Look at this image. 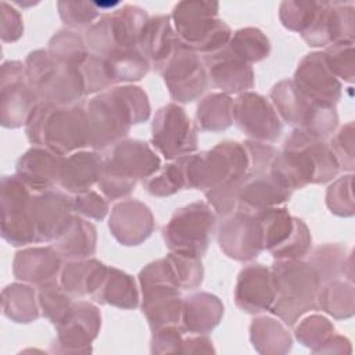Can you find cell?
I'll return each mask as SVG.
<instances>
[{"instance_id": "6da1fadb", "label": "cell", "mask_w": 355, "mask_h": 355, "mask_svg": "<svg viewBox=\"0 0 355 355\" xmlns=\"http://www.w3.org/2000/svg\"><path fill=\"white\" fill-rule=\"evenodd\" d=\"M89 125V147L105 150L125 139L132 125L150 116V103L139 86L107 89L85 105Z\"/></svg>"}, {"instance_id": "7a4b0ae2", "label": "cell", "mask_w": 355, "mask_h": 355, "mask_svg": "<svg viewBox=\"0 0 355 355\" xmlns=\"http://www.w3.org/2000/svg\"><path fill=\"white\" fill-rule=\"evenodd\" d=\"M340 165L323 140L294 129L269 166V173L286 189H302L309 183H326L338 173Z\"/></svg>"}, {"instance_id": "3957f363", "label": "cell", "mask_w": 355, "mask_h": 355, "mask_svg": "<svg viewBox=\"0 0 355 355\" xmlns=\"http://www.w3.org/2000/svg\"><path fill=\"white\" fill-rule=\"evenodd\" d=\"M29 141L58 155H69L89 146V125L83 104L60 105L40 101L29 116Z\"/></svg>"}, {"instance_id": "277c9868", "label": "cell", "mask_w": 355, "mask_h": 355, "mask_svg": "<svg viewBox=\"0 0 355 355\" xmlns=\"http://www.w3.org/2000/svg\"><path fill=\"white\" fill-rule=\"evenodd\" d=\"M159 168L161 159L147 143L122 139L103 157L97 186L111 201L123 198L133 191L139 179H148Z\"/></svg>"}, {"instance_id": "5b68a950", "label": "cell", "mask_w": 355, "mask_h": 355, "mask_svg": "<svg viewBox=\"0 0 355 355\" xmlns=\"http://www.w3.org/2000/svg\"><path fill=\"white\" fill-rule=\"evenodd\" d=\"M272 275L276 297L269 311L286 326H294L301 316L316 308L319 276L313 266L302 259H277Z\"/></svg>"}, {"instance_id": "8992f818", "label": "cell", "mask_w": 355, "mask_h": 355, "mask_svg": "<svg viewBox=\"0 0 355 355\" xmlns=\"http://www.w3.org/2000/svg\"><path fill=\"white\" fill-rule=\"evenodd\" d=\"M176 159L183 169L184 187L204 191L223 183L240 186L250 168L247 150L237 141H222L209 151Z\"/></svg>"}, {"instance_id": "52a82bcc", "label": "cell", "mask_w": 355, "mask_h": 355, "mask_svg": "<svg viewBox=\"0 0 355 355\" xmlns=\"http://www.w3.org/2000/svg\"><path fill=\"white\" fill-rule=\"evenodd\" d=\"M25 78L40 101L71 105L85 94L79 67L60 64L44 50L29 53L25 60Z\"/></svg>"}, {"instance_id": "ba28073f", "label": "cell", "mask_w": 355, "mask_h": 355, "mask_svg": "<svg viewBox=\"0 0 355 355\" xmlns=\"http://www.w3.org/2000/svg\"><path fill=\"white\" fill-rule=\"evenodd\" d=\"M270 100L277 115L286 123L315 139H326L337 126L336 107L304 96L293 80L286 79L275 85L270 92Z\"/></svg>"}, {"instance_id": "9c48e42d", "label": "cell", "mask_w": 355, "mask_h": 355, "mask_svg": "<svg viewBox=\"0 0 355 355\" xmlns=\"http://www.w3.org/2000/svg\"><path fill=\"white\" fill-rule=\"evenodd\" d=\"M215 225L214 209L197 201L176 209L164 226L162 236L171 251L201 258L208 248Z\"/></svg>"}, {"instance_id": "30bf717a", "label": "cell", "mask_w": 355, "mask_h": 355, "mask_svg": "<svg viewBox=\"0 0 355 355\" xmlns=\"http://www.w3.org/2000/svg\"><path fill=\"white\" fill-rule=\"evenodd\" d=\"M261 230L263 250L276 259H302L311 250V233L306 225L290 215L286 208H268L255 214Z\"/></svg>"}, {"instance_id": "8fae6325", "label": "cell", "mask_w": 355, "mask_h": 355, "mask_svg": "<svg viewBox=\"0 0 355 355\" xmlns=\"http://www.w3.org/2000/svg\"><path fill=\"white\" fill-rule=\"evenodd\" d=\"M33 191L17 176H3L0 189L1 236L15 247L35 243L31 218Z\"/></svg>"}, {"instance_id": "7c38bea8", "label": "cell", "mask_w": 355, "mask_h": 355, "mask_svg": "<svg viewBox=\"0 0 355 355\" xmlns=\"http://www.w3.org/2000/svg\"><path fill=\"white\" fill-rule=\"evenodd\" d=\"M171 97L178 103H191L197 100L208 86V73L198 53L178 43L159 69Z\"/></svg>"}, {"instance_id": "4fadbf2b", "label": "cell", "mask_w": 355, "mask_h": 355, "mask_svg": "<svg viewBox=\"0 0 355 355\" xmlns=\"http://www.w3.org/2000/svg\"><path fill=\"white\" fill-rule=\"evenodd\" d=\"M151 143L166 158L176 159L197 148V130L182 107L166 104L155 112Z\"/></svg>"}, {"instance_id": "5bb4252c", "label": "cell", "mask_w": 355, "mask_h": 355, "mask_svg": "<svg viewBox=\"0 0 355 355\" xmlns=\"http://www.w3.org/2000/svg\"><path fill=\"white\" fill-rule=\"evenodd\" d=\"M0 92L1 125L12 129L26 125L40 100L26 82L25 64L7 61L1 65Z\"/></svg>"}, {"instance_id": "9a60e30c", "label": "cell", "mask_w": 355, "mask_h": 355, "mask_svg": "<svg viewBox=\"0 0 355 355\" xmlns=\"http://www.w3.org/2000/svg\"><path fill=\"white\" fill-rule=\"evenodd\" d=\"M101 327L98 308L86 301L72 304L67 316L55 326L57 337L51 344L55 354H89Z\"/></svg>"}, {"instance_id": "2e32d148", "label": "cell", "mask_w": 355, "mask_h": 355, "mask_svg": "<svg viewBox=\"0 0 355 355\" xmlns=\"http://www.w3.org/2000/svg\"><path fill=\"white\" fill-rule=\"evenodd\" d=\"M232 115L236 125L257 141H276L283 132V123L272 103L252 92H244L234 98Z\"/></svg>"}, {"instance_id": "e0dca14e", "label": "cell", "mask_w": 355, "mask_h": 355, "mask_svg": "<svg viewBox=\"0 0 355 355\" xmlns=\"http://www.w3.org/2000/svg\"><path fill=\"white\" fill-rule=\"evenodd\" d=\"M72 198L55 189L33 193L31 218L35 243L55 241L69 226L73 215Z\"/></svg>"}, {"instance_id": "ac0fdd59", "label": "cell", "mask_w": 355, "mask_h": 355, "mask_svg": "<svg viewBox=\"0 0 355 355\" xmlns=\"http://www.w3.org/2000/svg\"><path fill=\"white\" fill-rule=\"evenodd\" d=\"M220 250L232 259L251 261L263 250L262 230L255 214L236 211L225 216L218 229Z\"/></svg>"}, {"instance_id": "d6986e66", "label": "cell", "mask_w": 355, "mask_h": 355, "mask_svg": "<svg viewBox=\"0 0 355 355\" xmlns=\"http://www.w3.org/2000/svg\"><path fill=\"white\" fill-rule=\"evenodd\" d=\"M294 86L306 97L334 105L341 96V83L329 69L322 53L306 54L294 73Z\"/></svg>"}, {"instance_id": "ffe728a7", "label": "cell", "mask_w": 355, "mask_h": 355, "mask_svg": "<svg viewBox=\"0 0 355 355\" xmlns=\"http://www.w3.org/2000/svg\"><path fill=\"white\" fill-rule=\"evenodd\" d=\"M276 297L272 269L261 263L245 266L237 277L234 301L243 312L258 315L269 311Z\"/></svg>"}, {"instance_id": "44dd1931", "label": "cell", "mask_w": 355, "mask_h": 355, "mask_svg": "<svg viewBox=\"0 0 355 355\" xmlns=\"http://www.w3.org/2000/svg\"><path fill=\"white\" fill-rule=\"evenodd\" d=\"M65 157L33 146L17 161V176L33 191L42 193L60 184Z\"/></svg>"}, {"instance_id": "7402d4cb", "label": "cell", "mask_w": 355, "mask_h": 355, "mask_svg": "<svg viewBox=\"0 0 355 355\" xmlns=\"http://www.w3.org/2000/svg\"><path fill=\"white\" fill-rule=\"evenodd\" d=\"M208 79L222 93H244L254 86L251 64L237 57L227 46L202 58Z\"/></svg>"}, {"instance_id": "603a6c76", "label": "cell", "mask_w": 355, "mask_h": 355, "mask_svg": "<svg viewBox=\"0 0 355 355\" xmlns=\"http://www.w3.org/2000/svg\"><path fill=\"white\" fill-rule=\"evenodd\" d=\"M112 236L123 245H139L154 229L150 208L139 200H125L114 205L110 222Z\"/></svg>"}, {"instance_id": "cb8c5ba5", "label": "cell", "mask_w": 355, "mask_h": 355, "mask_svg": "<svg viewBox=\"0 0 355 355\" xmlns=\"http://www.w3.org/2000/svg\"><path fill=\"white\" fill-rule=\"evenodd\" d=\"M61 259L54 247L25 248L15 254L12 272L18 280L40 287L57 282L62 268Z\"/></svg>"}, {"instance_id": "d4e9b609", "label": "cell", "mask_w": 355, "mask_h": 355, "mask_svg": "<svg viewBox=\"0 0 355 355\" xmlns=\"http://www.w3.org/2000/svg\"><path fill=\"white\" fill-rule=\"evenodd\" d=\"M291 190L280 184L270 173H247L239 187V209L250 214L277 207L288 201Z\"/></svg>"}, {"instance_id": "484cf974", "label": "cell", "mask_w": 355, "mask_h": 355, "mask_svg": "<svg viewBox=\"0 0 355 355\" xmlns=\"http://www.w3.org/2000/svg\"><path fill=\"white\" fill-rule=\"evenodd\" d=\"M223 316L222 301L209 293H193L183 298L180 323L186 333L207 334Z\"/></svg>"}, {"instance_id": "4316f807", "label": "cell", "mask_w": 355, "mask_h": 355, "mask_svg": "<svg viewBox=\"0 0 355 355\" xmlns=\"http://www.w3.org/2000/svg\"><path fill=\"white\" fill-rule=\"evenodd\" d=\"M108 268L93 258L67 261L60 272V284L71 297L94 295L101 287Z\"/></svg>"}, {"instance_id": "83f0119b", "label": "cell", "mask_w": 355, "mask_h": 355, "mask_svg": "<svg viewBox=\"0 0 355 355\" xmlns=\"http://www.w3.org/2000/svg\"><path fill=\"white\" fill-rule=\"evenodd\" d=\"M101 165L103 157L96 151H75L69 154L64 159L60 180L61 189L73 194L89 191L93 184H97Z\"/></svg>"}, {"instance_id": "f1b7e54d", "label": "cell", "mask_w": 355, "mask_h": 355, "mask_svg": "<svg viewBox=\"0 0 355 355\" xmlns=\"http://www.w3.org/2000/svg\"><path fill=\"white\" fill-rule=\"evenodd\" d=\"M176 43L178 37L173 35L168 18L157 17L151 21H147L141 32L137 49L150 62V65L159 72L166 60L171 57Z\"/></svg>"}, {"instance_id": "f546056e", "label": "cell", "mask_w": 355, "mask_h": 355, "mask_svg": "<svg viewBox=\"0 0 355 355\" xmlns=\"http://www.w3.org/2000/svg\"><path fill=\"white\" fill-rule=\"evenodd\" d=\"M250 340L254 349L263 355H283L293 348L287 326L273 316H257L250 324Z\"/></svg>"}, {"instance_id": "4dcf8cb0", "label": "cell", "mask_w": 355, "mask_h": 355, "mask_svg": "<svg viewBox=\"0 0 355 355\" xmlns=\"http://www.w3.org/2000/svg\"><path fill=\"white\" fill-rule=\"evenodd\" d=\"M96 227L80 216H73L67 230L54 241V248L61 258L86 259L96 251Z\"/></svg>"}, {"instance_id": "1f68e13d", "label": "cell", "mask_w": 355, "mask_h": 355, "mask_svg": "<svg viewBox=\"0 0 355 355\" xmlns=\"http://www.w3.org/2000/svg\"><path fill=\"white\" fill-rule=\"evenodd\" d=\"M93 300L122 309H133L139 305V293L130 275L116 268H108L107 276Z\"/></svg>"}, {"instance_id": "d6a6232c", "label": "cell", "mask_w": 355, "mask_h": 355, "mask_svg": "<svg viewBox=\"0 0 355 355\" xmlns=\"http://www.w3.org/2000/svg\"><path fill=\"white\" fill-rule=\"evenodd\" d=\"M3 313L15 323H31L40 315L37 291L21 283H12L1 293Z\"/></svg>"}, {"instance_id": "836d02e7", "label": "cell", "mask_w": 355, "mask_h": 355, "mask_svg": "<svg viewBox=\"0 0 355 355\" xmlns=\"http://www.w3.org/2000/svg\"><path fill=\"white\" fill-rule=\"evenodd\" d=\"M103 58L105 61L112 85L121 82L140 80L147 75L151 67L137 47L116 50Z\"/></svg>"}, {"instance_id": "e575fe53", "label": "cell", "mask_w": 355, "mask_h": 355, "mask_svg": "<svg viewBox=\"0 0 355 355\" xmlns=\"http://www.w3.org/2000/svg\"><path fill=\"white\" fill-rule=\"evenodd\" d=\"M233 100L226 93H211L205 96L196 112L197 125L201 130L220 132L227 129L233 122Z\"/></svg>"}, {"instance_id": "d590c367", "label": "cell", "mask_w": 355, "mask_h": 355, "mask_svg": "<svg viewBox=\"0 0 355 355\" xmlns=\"http://www.w3.org/2000/svg\"><path fill=\"white\" fill-rule=\"evenodd\" d=\"M316 306L334 319L351 318L354 315L352 284L337 279L322 283L316 295Z\"/></svg>"}, {"instance_id": "8d00e7d4", "label": "cell", "mask_w": 355, "mask_h": 355, "mask_svg": "<svg viewBox=\"0 0 355 355\" xmlns=\"http://www.w3.org/2000/svg\"><path fill=\"white\" fill-rule=\"evenodd\" d=\"M230 51L245 62H258L266 58L270 53V44L268 37L255 28H247L237 31L226 44Z\"/></svg>"}, {"instance_id": "74e56055", "label": "cell", "mask_w": 355, "mask_h": 355, "mask_svg": "<svg viewBox=\"0 0 355 355\" xmlns=\"http://www.w3.org/2000/svg\"><path fill=\"white\" fill-rule=\"evenodd\" d=\"M337 333L333 323L322 315H309L304 318L294 330L297 341L309 348L313 354H319L320 348Z\"/></svg>"}, {"instance_id": "f35d334b", "label": "cell", "mask_w": 355, "mask_h": 355, "mask_svg": "<svg viewBox=\"0 0 355 355\" xmlns=\"http://www.w3.org/2000/svg\"><path fill=\"white\" fill-rule=\"evenodd\" d=\"M47 51L57 62L72 67H79L89 55L86 42L69 31H61L53 36L49 42Z\"/></svg>"}, {"instance_id": "ab89813d", "label": "cell", "mask_w": 355, "mask_h": 355, "mask_svg": "<svg viewBox=\"0 0 355 355\" xmlns=\"http://www.w3.org/2000/svg\"><path fill=\"white\" fill-rule=\"evenodd\" d=\"M37 301L42 315L47 318L54 327L67 316L72 308V297L62 288L60 282L47 283L39 287Z\"/></svg>"}, {"instance_id": "60d3db41", "label": "cell", "mask_w": 355, "mask_h": 355, "mask_svg": "<svg viewBox=\"0 0 355 355\" xmlns=\"http://www.w3.org/2000/svg\"><path fill=\"white\" fill-rule=\"evenodd\" d=\"M309 263L316 270L320 284L334 280L344 272V250L333 244L320 245L312 252Z\"/></svg>"}, {"instance_id": "b9f144b4", "label": "cell", "mask_w": 355, "mask_h": 355, "mask_svg": "<svg viewBox=\"0 0 355 355\" xmlns=\"http://www.w3.org/2000/svg\"><path fill=\"white\" fill-rule=\"evenodd\" d=\"M144 187L151 196L157 197L172 196L184 187V176L179 159L165 165L162 169L159 168V171L146 179Z\"/></svg>"}, {"instance_id": "7bdbcfd3", "label": "cell", "mask_w": 355, "mask_h": 355, "mask_svg": "<svg viewBox=\"0 0 355 355\" xmlns=\"http://www.w3.org/2000/svg\"><path fill=\"white\" fill-rule=\"evenodd\" d=\"M168 257L173 265L180 290H191L201 284L204 270L198 257L184 255L173 251Z\"/></svg>"}, {"instance_id": "ee69618b", "label": "cell", "mask_w": 355, "mask_h": 355, "mask_svg": "<svg viewBox=\"0 0 355 355\" xmlns=\"http://www.w3.org/2000/svg\"><path fill=\"white\" fill-rule=\"evenodd\" d=\"M323 54L324 62L336 78H343L347 82L354 79V58L352 42L333 43Z\"/></svg>"}, {"instance_id": "f6af8a7d", "label": "cell", "mask_w": 355, "mask_h": 355, "mask_svg": "<svg viewBox=\"0 0 355 355\" xmlns=\"http://www.w3.org/2000/svg\"><path fill=\"white\" fill-rule=\"evenodd\" d=\"M351 183H352V175H347L336 180L327 189L326 202L333 214L340 216H349L354 214Z\"/></svg>"}, {"instance_id": "bcb514c9", "label": "cell", "mask_w": 355, "mask_h": 355, "mask_svg": "<svg viewBox=\"0 0 355 355\" xmlns=\"http://www.w3.org/2000/svg\"><path fill=\"white\" fill-rule=\"evenodd\" d=\"M184 333L186 331L179 324L154 329L150 344L151 354H180Z\"/></svg>"}, {"instance_id": "7dc6e473", "label": "cell", "mask_w": 355, "mask_h": 355, "mask_svg": "<svg viewBox=\"0 0 355 355\" xmlns=\"http://www.w3.org/2000/svg\"><path fill=\"white\" fill-rule=\"evenodd\" d=\"M72 202H73V211L86 218L101 220L105 218L108 212L107 200L93 190L75 194V197L72 198Z\"/></svg>"}, {"instance_id": "c3c4849f", "label": "cell", "mask_w": 355, "mask_h": 355, "mask_svg": "<svg viewBox=\"0 0 355 355\" xmlns=\"http://www.w3.org/2000/svg\"><path fill=\"white\" fill-rule=\"evenodd\" d=\"M352 122L347 123L331 140L330 148L340 166L345 169L354 168V129Z\"/></svg>"}, {"instance_id": "681fc988", "label": "cell", "mask_w": 355, "mask_h": 355, "mask_svg": "<svg viewBox=\"0 0 355 355\" xmlns=\"http://www.w3.org/2000/svg\"><path fill=\"white\" fill-rule=\"evenodd\" d=\"M24 31L21 17L17 11H3V24H1V40L3 42H15L21 37Z\"/></svg>"}, {"instance_id": "f907efd6", "label": "cell", "mask_w": 355, "mask_h": 355, "mask_svg": "<svg viewBox=\"0 0 355 355\" xmlns=\"http://www.w3.org/2000/svg\"><path fill=\"white\" fill-rule=\"evenodd\" d=\"M212 341L204 334H190L183 338L180 354H214Z\"/></svg>"}, {"instance_id": "816d5d0a", "label": "cell", "mask_w": 355, "mask_h": 355, "mask_svg": "<svg viewBox=\"0 0 355 355\" xmlns=\"http://www.w3.org/2000/svg\"><path fill=\"white\" fill-rule=\"evenodd\" d=\"M352 347L348 338L334 333L333 337L320 348L319 354H351Z\"/></svg>"}]
</instances>
